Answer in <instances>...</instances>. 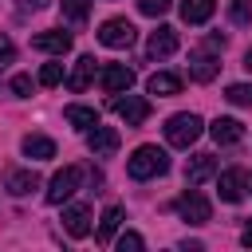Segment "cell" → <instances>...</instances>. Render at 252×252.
Wrapping results in <instances>:
<instances>
[{
  "mask_svg": "<svg viewBox=\"0 0 252 252\" xmlns=\"http://www.w3.org/2000/svg\"><path fill=\"white\" fill-rule=\"evenodd\" d=\"M87 146H91V154H94V158H110V154L118 150V130H114V126H98V122H94V126L87 130Z\"/></svg>",
  "mask_w": 252,
  "mask_h": 252,
  "instance_id": "obj_9",
  "label": "cell"
},
{
  "mask_svg": "<svg viewBox=\"0 0 252 252\" xmlns=\"http://www.w3.org/2000/svg\"><path fill=\"white\" fill-rule=\"evenodd\" d=\"M98 83H102L106 94H126V91L134 87V71H130L126 63H106L102 75H98Z\"/></svg>",
  "mask_w": 252,
  "mask_h": 252,
  "instance_id": "obj_7",
  "label": "cell"
},
{
  "mask_svg": "<svg viewBox=\"0 0 252 252\" xmlns=\"http://www.w3.org/2000/svg\"><path fill=\"white\" fill-rule=\"evenodd\" d=\"M12 59H16V43H12V39L0 32V67H8Z\"/></svg>",
  "mask_w": 252,
  "mask_h": 252,
  "instance_id": "obj_30",
  "label": "cell"
},
{
  "mask_svg": "<svg viewBox=\"0 0 252 252\" xmlns=\"http://www.w3.org/2000/svg\"><path fill=\"white\" fill-rule=\"evenodd\" d=\"M134 35H138L134 24L122 20V16H114V20H106V24L98 28V43H102V47H130Z\"/></svg>",
  "mask_w": 252,
  "mask_h": 252,
  "instance_id": "obj_5",
  "label": "cell"
},
{
  "mask_svg": "<svg viewBox=\"0 0 252 252\" xmlns=\"http://www.w3.org/2000/svg\"><path fill=\"white\" fill-rule=\"evenodd\" d=\"M12 91H16L20 98H28V94L35 91V83H32V75H12Z\"/></svg>",
  "mask_w": 252,
  "mask_h": 252,
  "instance_id": "obj_28",
  "label": "cell"
},
{
  "mask_svg": "<svg viewBox=\"0 0 252 252\" xmlns=\"http://www.w3.org/2000/svg\"><path fill=\"white\" fill-rule=\"evenodd\" d=\"M20 146H24V154H28V158H35V161H47V158H55V142H51L47 134H28Z\"/></svg>",
  "mask_w": 252,
  "mask_h": 252,
  "instance_id": "obj_20",
  "label": "cell"
},
{
  "mask_svg": "<svg viewBox=\"0 0 252 252\" xmlns=\"http://www.w3.org/2000/svg\"><path fill=\"white\" fill-rule=\"evenodd\" d=\"M217 71H220V63H217V55H213L209 47H201V51L189 55V79L209 83V79H217Z\"/></svg>",
  "mask_w": 252,
  "mask_h": 252,
  "instance_id": "obj_10",
  "label": "cell"
},
{
  "mask_svg": "<svg viewBox=\"0 0 252 252\" xmlns=\"http://www.w3.org/2000/svg\"><path fill=\"white\" fill-rule=\"evenodd\" d=\"M59 8H63V20L83 24V20H87V12H91V0H59Z\"/></svg>",
  "mask_w": 252,
  "mask_h": 252,
  "instance_id": "obj_23",
  "label": "cell"
},
{
  "mask_svg": "<svg viewBox=\"0 0 252 252\" xmlns=\"http://www.w3.org/2000/svg\"><path fill=\"white\" fill-rule=\"evenodd\" d=\"M228 16H232V24H248L252 20V0H232Z\"/></svg>",
  "mask_w": 252,
  "mask_h": 252,
  "instance_id": "obj_26",
  "label": "cell"
},
{
  "mask_svg": "<svg viewBox=\"0 0 252 252\" xmlns=\"http://www.w3.org/2000/svg\"><path fill=\"white\" fill-rule=\"evenodd\" d=\"M224 98H228L232 106H252V83H232V87L224 91Z\"/></svg>",
  "mask_w": 252,
  "mask_h": 252,
  "instance_id": "obj_24",
  "label": "cell"
},
{
  "mask_svg": "<svg viewBox=\"0 0 252 252\" xmlns=\"http://www.w3.org/2000/svg\"><path fill=\"white\" fill-rule=\"evenodd\" d=\"M209 134H213L217 146H236V142L244 138V126H240L236 118H213V122H209Z\"/></svg>",
  "mask_w": 252,
  "mask_h": 252,
  "instance_id": "obj_12",
  "label": "cell"
},
{
  "mask_svg": "<svg viewBox=\"0 0 252 252\" xmlns=\"http://www.w3.org/2000/svg\"><path fill=\"white\" fill-rule=\"evenodd\" d=\"M177 43H181V39H177V32H173V28H158V32L150 35L146 51H150L154 59H165V55H173V51H177Z\"/></svg>",
  "mask_w": 252,
  "mask_h": 252,
  "instance_id": "obj_14",
  "label": "cell"
},
{
  "mask_svg": "<svg viewBox=\"0 0 252 252\" xmlns=\"http://www.w3.org/2000/svg\"><path fill=\"white\" fill-rule=\"evenodd\" d=\"M91 79H94V55H79L75 59V71L67 75V91H87L91 87Z\"/></svg>",
  "mask_w": 252,
  "mask_h": 252,
  "instance_id": "obj_15",
  "label": "cell"
},
{
  "mask_svg": "<svg viewBox=\"0 0 252 252\" xmlns=\"http://www.w3.org/2000/svg\"><path fill=\"white\" fill-rule=\"evenodd\" d=\"M63 228H67L71 236H87V232H91V209H87V205L63 209Z\"/></svg>",
  "mask_w": 252,
  "mask_h": 252,
  "instance_id": "obj_18",
  "label": "cell"
},
{
  "mask_svg": "<svg viewBox=\"0 0 252 252\" xmlns=\"http://www.w3.org/2000/svg\"><path fill=\"white\" fill-rule=\"evenodd\" d=\"M32 47L47 51V55H67L71 51V35L67 32H39V35H32Z\"/></svg>",
  "mask_w": 252,
  "mask_h": 252,
  "instance_id": "obj_13",
  "label": "cell"
},
{
  "mask_svg": "<svg viewBox=\"0 0 252 252\" xmlns=\"http://www.w3.org/2000/svg\"><path fill=\"white\" fill-rule=\"evenodd\" d=\"M217 12V0H181V20L185 24H205Z\"/></svg>",
  "mask_w": 252,
  "mask_h": 252,
  "instance_id": "obj_21",
  "label": "cell"
},
{
  "mask_svg": "<svg viewBox=\"0 0 252 252\" xmlns=\"http://www.w3.org/2000/svg\"><path fill=\"white\" fill-rule=\"evenodd\" d=\"M201 134H205V122H201L193 110H181V114H173V118L165 122V142L177 146V150H189Z\"/></svg>",
  "mask_w": 252,
  "mask_h": 252,
  "instance_id": "obj_2",
  "label": "cell"
},
{
  "mask_svg": "<svg viewBox=\"0 0 252 252\" xmlns=\"http://www.w3.org/2000/svg\"><path fill=\"white\" fill-rule=\"evenodd\" d=\"M244 185H248V173H244L240 165H232V169L217 173V193H220V201H228V205L244 201Z\"/></svg>",
  "mask_w": 252,
  "mask_h": 252,
  "instance_id": "obj_6",
  "label": "cell"
},
{
  "mask_svg": "<svg viewBox=\"0 0 252 252\" xmlns=\"http://www.w3.org/2000/svg\"><path fill=\"white\" fill-rule=\"evenodd\" d=\"M122 224V205H106L102 217H98V228H94V240L98 244H110L114 240V228Z\"/></svg>",
  "mask_w": 252,
  "mask_h": 252,
  "instance_id": "obj_19",
  "label": "cell"
},
{
  "mask_svg": "<svg viewBox=\"0 0 252 252\" xmlns=\"http://www.w3.org/2000/svg\"><path fill=\"white\" fill-rule=\"evenodd\" d=\"M173 0H138V12L142 16H165Z\"/></svg>",
  "mask_w": 252,
  "mask_h": 252,
  "instance_id": "obj_27",
  "label": "cell"
},
{
  "mask_svg": "<svg viewBox=\"0 0 252 252\" xmlns=\"http://www.w3.org/2000/svg\"><path fill=\"white\" fill-rule=\"evenodd\" d=\"M244 67H248V71H252V47H248V51H244Z\"/></svg>",
  "mask_w": 252,
  "mask_h": 252,
  "instance_id": "obj_33",
  "label": "cell"
},
{
  "mask_svg": "<svg viewBox=\"0 0 252 252\" xmlns=\"http://www.w3.org/2000/svg\"><path fill=\"white\" fill-rule=\"evenodd\" d=\"M114 110H118V118H122L126 126H142V122L150 118V102L138 98V94H126V98L118 94V98H114Z\"/></svg>",
  "mask_w": 252,
  "mask_h": 252,
  "instance_id": "obj_8",
  "label": "cell"
},
{
  "mask_svg": "<svg viewBox=\"0 0 252 252\" xmlns=\"http://www.w3.org/2000/svg\"><path fill=\"white\" fill-rule=\"evenodd\" d=\"M240 240H244V244H248V248H252V220H248V224H244V232H240Z\"/></svg>",
  "mask_w": 252,
  "mask_h": 252,
  "instance_id": "obj_32",
  "label": "cell"
},
{
  "mask_svg": "<svg viewBox=\"0 0 252 252\" xmlns=\"http://www.w3.org/2000/svg\"><path fill=\"white\" fill-rule=\"evenodd\" d=\"M146 91H150V94H158V98L181 94V75H173V71H158V75H150Z\"/></svg>",
  "mask_w": 252,
  "mask_h": 252,
  "instance_id": "obj_17",
  "label": "cell"
},
{
  "mask_svg": "<svg viewBox=\"0 0 252 252\" xmlns=\"http://www.w3.org/2000/svg\"><path fill=\"white\" fill-rule=\"evenodd\" d=\"M126 173H130L134 181L161 177V173H169V158H165V150H158V146H138V150L130 154V161H126Z\"/></svg>",
  "mask_w": 252,
  "mask_h": 252,
  "instance_id": "obj_1",
  "label": "cell"
},
{
  "mask_svg": "<svg viewBox=\"0 0 252 252\" xmlns=\"http://www.w3.org/2000/svg\"><path fill=\"white\" fill-rule=\"evenodd\" d=\"M20 8L24 12H39V8H47V0H20Z\"/></svg>",
  "mask_w": 252,
  "mask_h": 252,
  "instance_id": "obj_31",
  "label": "cell"
},
{
  "mask_svg": "<svg viewBox=\"0 0 252 252\" xmlns=\"http://www.w3.org/2000/svg\"><path fill=\"white\" fill-rule=\"evenodd\" d=\"M209 177H217V158L213 154H193L185 165V181L189 185H205Z\"/></svg>",
  "mask_w": 252,
  "mask_h": 252,
  "instance_id": "obj_11",
  "label": "cell"
},
{
  "mask_svg": "<svg viewBox=\"0 0 252 252\" xmlns=\"http://www.w3.org/2000/svg\"><path fill=\"white\" fill-rule=\"evenodd\" d=\"M142 244H146V240H142L138 232H122V236H118V252H138Z\"/></svg>",
  "mask_w": 252,
  "mask_h": 252,
  "instance_id": "obj_29",
  "label": "cell"
},
{
  "mask_svg": "<svg viewBox=\"0 0 252 252\" xmlns=\"http://www.w3.org/2000/svg\"><path fill=\"white\" fill-rule=\"evenodd\" d=\"M63 118H67L71 126H79V130H91V126L98 122V110H94V106H83V102H71V106L63 110Z\"/></svg>",
  "mask_w": 252,
  "mask_h": 252,
  "instance_id": "obj_22",
  "label": "cell"
},
{
  "mask_svg": "<svg viewBox=\"0 0 252 252\" xmlns=\"http://www.w3.org/2000/svg\"><path fill=\"white\" fill-rule=\"evenodd\" d=\"M173 209H177V217L189 220V224H205V220H213V205H209V197H205L197 185L185 189V193L173 201Z\"/></svg>",
  "mask_w": 252,
  "mask_h": 252,
  "instance_id": "obj_3",
  "label": "cell"
},
{
  "mask_svg": "<svg viewBox=\"0 0 252 252\" xmlns=\"http://www.w3.org/2000/svg\"><path fill=\"white\" fill-rule=\"evenodd\" d=\"M4 189H8L12 197H28L32 189H39V177H35V169H12V173L4 177Z\"/></svg>",
  "mask_w": 252,
  "mask_h": 252,
  "instance_id": "obj_16",
  "label": "cell"
},
{
  "mask_svg": "<svg viewBox=\"0 0 252 252\" xmlns=\"http://www.w3.org/2000/svg\"><path fill=\"white\" fill-rule=\"evenodd\" d=\"M79 181H83V169H79V165H63V169L47 181V205H63V201L79 189Z\"/></svg>",
  "mask_w": 252,
  "mask_h": 252,
  "instance_id": "obj_4",
  "label": "cell"
},
{
  "mask_svg": "<svg viewBox=\"0 0 252 252\" xmlns=\"http://www.w3.org/2000/svg\"><path fill=\"white\" fill-rule=\"evenodd\" d=\"M63 83V67L59 63H43L39 67V87H59Z\"/></svg>",
  "mask_w": 252,
  "mask_h": 252,
  "instance_id": "obj_25",
  "label": "cell"
}]
</instances>
